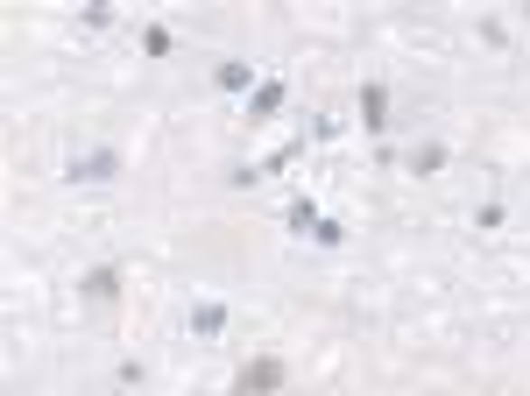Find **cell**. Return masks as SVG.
Listing matches in <instances>:
<instances>
[{
  "mask_svg": "<svg viewBox=\"0 0 530 396\" xmlns=\"http://www.w3.org/2000/svg\"><path fill=\"white\" fill-rule=\"evenodd\" d=\"M241 396H269V390H284V361L276 354H262V361H247L241 368V382H234Z\"/></svg>",
  "mask_w": 530,
  "mask_h": 396,
  "instance_id": "cell-1",
  "label": "cell"
},
{
  "mask_svg": "<svg viewBox=\"0 0 530 396\" xmlns=\"http://www.w3.org/2000/svg\"><path fill=\"white\" fill-rule=\"evenodd\" d=\"M92 305H114L121 297V262H99V269H85V283H79Z\"/></svg>",
  "mask_w": 530,
  "mask_h": 396,
  "instance_id": "cell-2",
  "label": "cell"
},
{
  "mask_svg": "<svg viewBox=\"0 0 530 396\" xmlns=\"http://www.w3.org/2000/svg\"><path fill=\"white\" fill-rule=\"evenodd\" d=\"M114 170H121V156H114V149H92V156L71 163V177H85V184H107Z\"/></svg>",
  "mask_w": 530,
  "mask_h": 396,
  "instance_id": "cell-3",
  "label": "cell"
},
{
  "mask_svg": "<svg viewBox=\"0 0 530 396\" xmlns=\"http://www.w3.org/2000/svg\"><path fill=\"white\" fill-rule=\"evenodd\" d=\"M361 114H367V127H382V85H367V92H361Z\"/></svg>",
  "mask_w": 530,
  "mask_h": 396,
  "instance_id": "cell-4",
  "label": "cell"
}]
</instances>
